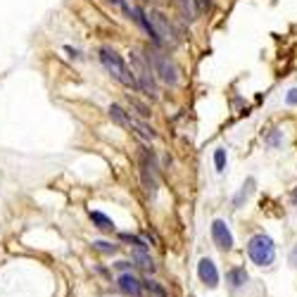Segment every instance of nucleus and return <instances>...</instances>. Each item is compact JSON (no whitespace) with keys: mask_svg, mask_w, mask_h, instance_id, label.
Segmentation results:
<instances>
[{"mask_svg":"<svg viewBox=\"0 0 297 297\" xmlns=\"http://www.w3.org/2000/svg\"><path fill=\"white\" fill-rule=\"evenodd\" d=\"M100 62L105 67L109 74L117 79L121 86H126V88H136L138 91V81H136V74L131 72L126 67V62L121 60V55L114 50V48H109V45H102L100 48Z\"/></svg>","mask_w":297,"mask_h":297,"instance_id":"1","label":"nucleus"},{"mask_svg":"<svg viewBox=\"0 0 297 297\" xmlns=\"http://www.w3.org/2000/svg\"><path fill=\"white\" fill-rule=\"evenodd\" d=\"M131 62H133V74H136V81H138V91H143L145 96L150 98H157V84H155V69L150 64L148 55L143 57L138 53H131Z\"/></svg>","mask_w":297,"mask_h":297,"instance_id":"2","label":"nucleus"},{"mask_svg":"<svg viewBox=\"0 0 297 297\" xmlns=\"http://www.w3.org/2000/svg\"><path fill=\"white\" fill-rule=\"evenodd\" d=\"M247 255L250 259L259 266H269L274 262V257H276V250H274V240L269 238V235L259 233L255 235L250 243H247Z\"/></svg>","mask_w":297,"mask_h":297,"instance_id":"3","label":"nucleus"},{"mask_svg":"<svg viewBox=\"0 0 297 297\" xmlns=\"http://www.w3.org/2000/svg\"><path fill=\"white\" fill-rule=\"evenodd\" d=\"M148 60H150V64H152V69H155V74H157L164 84H169V86L179 84V69H176V64L169 60V55L159 53V50H148Z\"/></svg>","mask_w":297,"mask_h":297,"instance_id":"4","label":"nucleus"},{"mask_svg":"<svg viewBox=\"0 0 297 297\" xmlns=\"http://www.w3.org/2000/svg\"><path fill=\"white\" fill-rule=\"evenodd\" d=\"M150 24H152V31H155V38L157 43H176V33H174V26L169 24V19L162 14V12H150L148 14Z\"/></svg>","mask_w":297,"mask_h":297,"instance_id":"5","label":"nucleus"},{"mask_svg":"<svg viewBox=\"0 0 297 297\" xmlns=\"http://www.w3.org/2000/svg\"><path fill=\"white\" fill-rule=\"evenodd\" d=\"M140 176H143L145 191L150 195H155V191H157V164H155L152 152H148V150H143V155H140Z\"/></svg>","mask_w":297,"mask_h":297,"instance_id":"6","label":"nucleus"},{"mask_svg":"<svg viewBox=\"0 0 297 297\" xmlns=\"http://www.w3.org/2000/svg\"><path fill=\"white\" fill-rule=\"evenodd\" d=\"M212 240L216 243V247H221V250H231V247H233V233H231L228 223L221 221V219H216V221L212 223Z\"/></svg>","mask_w":297,"mask_h":297,"instance_id":"7","label":"nucleus"},{"mask_svg":"<svg viewBox=\"0 0 297 297\" xmlns=\"http://www.w3.org/2000/svg\"><path fill=\"white\" fill-rule=\"evenodd\" d=\"M198 276H200V281L207 288L219 286V271H216V266H214L212 259H207V257L200 259V264H198Z\"/></svg>","mask_w":297,"mask_h":297,"instance_id":"8","label":"nucleus"},{"mask_svg":"<svg viewBox=\"0 0 297 297\" xmlns=\"http://www.w3.org/2000/svg\"><path fill=\"white\" fill-rule=\"evenodd\" d=\"M119 288H121L124 293H128V295L138 297V295H140V288H143V283H140L138 278H133L131 274H121V276H119Z\"/></svg>","mask_w":297,"mask_h":297,"instance_id":"9","label":"nucleus"},{"mask_svg":"<svg viewBox=\"0 0 297 297\" xmlns=\"http://www.w3.org/2000/svg\"><path fill=\"white\" fill-rule=\"evenodd\" d=\"M174 5L179 7L181 17H183L186 21H193V19H195V14H198V10H195L193 0H174Z\"/></svg>","mask_w":297,"mask_h":297,"instance_id":"10","label":"nucleus"},{"mask_svg":"<svg viewBox=\"0 0 297 297\" xmlns=\"http://www.w3.org/2000/svg\"><path fill=\"white\" fill-rule=\"evenodd\" d=\"M226 281L231 283L233 288H240L247 283V271H245L243 266H238V269H231L228 274H226Z\"/></svg>","mask_w":297,"mask_h":297,"instance_id":"11","label":"nucleus"},{"mask_svg":"<svg viewBox=\"0 0 297 297\" xmlns=\"http://www.w3.org/2000/svg\"><path fill=\"white\" fill-rule=\"evenodd\" d=\"M107 112H109V117L114 119L119 126L131 128V114H126V112H124V109H121L119 105H109V109H107Z\"/></svg>","mask_w":297,"mask_h":297,"instance_id":"12","label":"nucleus"},{"mask_svg":"<svg viewBox=\"0 0 297 297\" xmlns=\"http://www.w3.org/2000/svg\"><path fill=\"white\" fill-rule=\"evenodd\" d=\"M133 262H138V266L148 269V271H155V264H152V259L148 255V247H136L133 250Z\"/></svg>","mask_w":297,"mask_h":297,"instance_id":"13","label":"nucleus"},{"mask_svg":"<svg viewBox=\"0 0 297 297\" xmlns=\"http://www.w3.org/2000/svg\"><path fill=\"white\" fill-rule=\"evenodd\" d=\"M91 219H93V223L100 231H114V221L109 216H105L102 212H91Z\"/></svg>","mask_w":297,"mask_h":297,"instance_id":"14","label":"nucleus"},{"mask_svg":"<svg viewBox=\"0 0 297 297\" xmlns=\"http://www.w3.org/2000/svg\"><path fill=\"white\" fill-rule=\"evenodd\" d=\"M131 128H136V131H138V136H143L145 140H155V138H157V133H155L148 124L138 121V119H131Z\"/></svg>","mask_w":297,"mask_h":297,"instance_id":"15","label":"nucleus"},{"mask_svg":"<svg viewBox=\"0 0 297 297\" xmlns=\"http://www.w3.org/2000/svg\"><path fill=\"white\" fill-rule=\"evenodd\" d=\"M252 188H255V179H247V183L243 186V191H240V193H238V195L233 198V204H235V207H240V204H243V200H247V195L252 193Z\"/></svg>","mask_w":297,"mask_h":297,"instance_id":"16","label":"nucleus"},{"mask_svg":"<svg viewBox=\"0 0 297 297\" xmlns=\"http://www.w3.org/2000/svg\"><path fill=\"white\" fill-rule=\"evenodd\" d=\"M214 167H216V171L226 169V150H216L214 152Z\"/></svg>","mask_w":297,"mask_h":297,"instance_id":"17","label":"nucleus"},{"mask_svg":"<svg viewBox=\"0 0 297 297\" xmlns=\"http://www.w3.org/2000/svg\"><path fill=\"white\" fill-rule=\"evenodd\" d=\"M128 102H131V107H136V109H138V114H140V117H150V107H148V105H143V102H138L136 98H128Z\"/></svg>","mask_w":297,"mask_h":297,"instance_id":"18","label":"nucleus"},{"mask_svg":"<svg viewBox=\"0 0 297 297\" xmlns=\"http://www.w3.org/2000/svg\"><path fill=\"white\" fill-rule=\"evenodd\" d=\"M93 247L100 250V252H107V255H109V252H117V245H109V243H105V240H96Z\"/></svg>","mask_w":297,"mask_h":297,"instance_id":"19","label":"nucleus"},{"mask_svg":"<svg viewBox=\"0 0 297 297\" xmlns=\"http://www.w3.org/2000/svg\"><path fill=\"white\" fill-rule=\"evenodd\" d=\"M119 238H121V240H126V243H133V245H136V247H148V245L143 243V240H140L138 235H131V233H121V235H119Z\"/></svg>","mask_w":297,"mask_h":297,"instance_id":"20","label":"nucleus"},{"mask_svg":"<svg viewBox=\"0 0 297 297\" xmlns=\"http://www.w3.org/2000/svg\"><path fill=\"white\" fill-rule=\"evenodd\" d=\"M143 288H148V290H152V293H155V295L164 297V290H162V288H159V286H155V283H152V281H143Z\"/></svg>","mask_w":297,"mask_h":297,"instance_id":"21","label":"nucleus"},{"mask_svg":"<svg viewBox=\"0 0 297 297\" xmlns=\"http://www.w3.org/2000/svg\"><path fill=\"white\" fill-rule=\"evenodd\" d=\"M288 105H297V88H293V91H290V93H288Z\"/></svg>","mask_w":297,"mask_h":297,"instance_id":"22","label":"nucleus"},{"mask_svg":"<svg viewBox=\"0 0 297 297\" xmlns=\"http://www.w3.org/2000/svg\"><path fill=\"white\" fill-rule=\"evenodd\" d=\"M290 264L293 266H297V245L293 247V252H290Z\"/></svg>","mask_w":297,"mask_h":297,"instance_id":"23","label":"nucleus"},{"mask_svg":"<svg viewBox=\"0 0 297 297\" xmlns=\"http://www.w3.org/2000/svg\"><path fill=\"white\" fill-rule=\"evenodd\" d=\"M200 2V7H209V0H198Z\"/></svg>","mask_w":297,"mask_h":297,"instance_id":"24","label":"nucleus"},{"mask_svg":"<svg viewBox=\"0 0 297 297\" xmlns=\"http://www.w3.org/2000/svg\"><path fill=\"white\" fill-rule=\"evenodd\" d=\"M293 202H295V204H297V191L293 193Z\"/></svg>","mask_w":297,"mask_h":297,"instance_id":"25","label":"nucleus"},{"mask_svg":"<svg viewBox=\"0 0 297 297\" xmlns=\"http://www.w3.org/2000/svg\"><path fill=\"white\" fill-rule=\"evenodd\" d=\"M150 2H159V0H150Z\"/></svg>","mask_w":297,"mask_h":297,"instance_id":"26","label":"nucleus"}]
</instances>
